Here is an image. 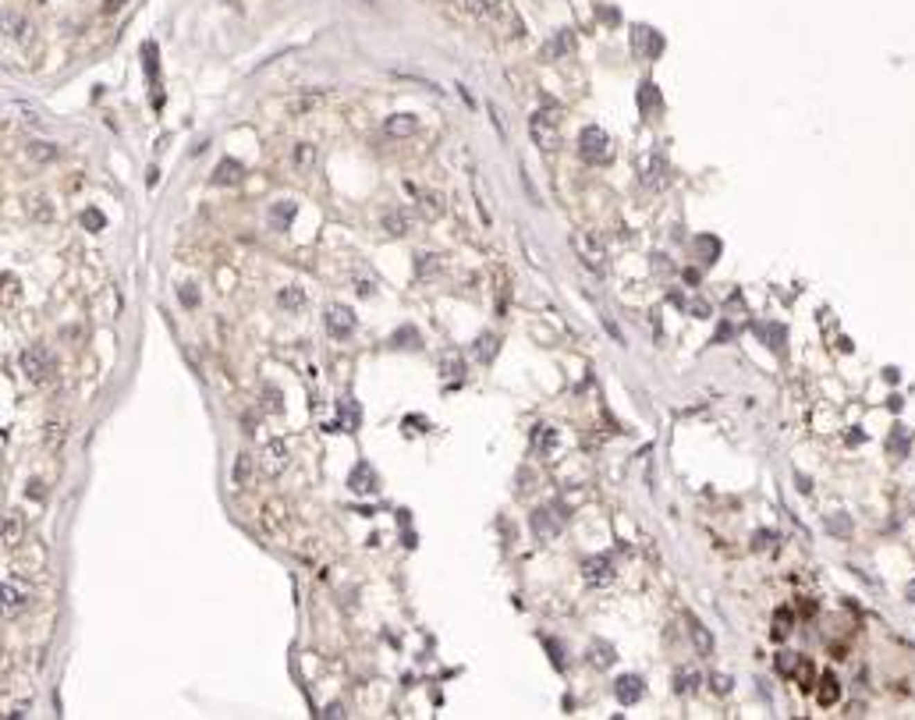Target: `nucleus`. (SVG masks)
Listing matches in <instances>:
<instances>
[{"label": "nucleus", "mask_w": 915, "mask_h": 720, "mask_svg": "<svg viewBox=\"0 0 915 720\" xmlns=\"http://www.w3.org/2000/svg\"><path fill=\"white\" fill-rule=\"evenodd\" d=\"M348 486H351L355 493H373V490H376L373 465H369V462H358V465H355V472L348 475Z\"/></svg>", "instance_id": "nucleus-14"}, {"label": "nucleus", "mask_w": 915, "mask_h": 720, "mask_svg": "<svg viewBox=\"0 0 915 720\" xmlns=\"http://www.w3.org/2000/svg\"><path fill=\"white\" fill-rule=\"evenodd\" d=\"M593 664H596V667H610V664H614V649H610V646L600 649V646H596V649H593Z\"/></svg>", "instance_id": "nucleus-30"}, {"label": "nucleus", "mask_w": 915, "mask_h": 720, "mask_svg": "<svg viewBox=\"0 0 915 720\" xmlns=\"http://www.w3.org/2000/svg\"><path fill=\"white\" fill-rule=\"evenodd\" d=\"M578 153H582V160H589V164H603L610 157V139H607V132L596 128V125L582 128V135H578Z\"/></svg>", "instance_id": "nucleus-4"}, {"label": "nucleus", "mask_w": 915, "mask_h": 720, "mask_svg": "<svg viewBox=\"0 0 915 720\" xmlns=\"http://www.w3.org/2000/svg\"><path fill=\"white\" fill-rule=\"evenodd\" d=\"M444 373L447 376H465V366H458L454 355H444Z\"/></svg>", "instance_id": "nucleus-33"}, {"label": "nucleus", "mask_w": 915, "mask_h": 720, "mask_svg": "<svg viewBox=\"0 0 915 720\" xmlns=\"http://www.w3.org/2000/svg\"><path fill=\"white\" fill-rule=\"evenodd\" d=\"M674 681H678V692L685 696V692H692V688L699 685V674H695V671H678Z\"/></svg>", "instance_id": "nucleus-29"}, {"label": "nucleus", "mask_w": 915, "mask_h": 720, "mask_svg": "<svg viewBox=\"0 0 915 720\" xmlns=\"http://www.w3.org/2000/svg\"><path fill=\"white\" fill-rule=\"evenodd\" d=\"M710 681H713V692H720V696H724V692H731V678H727V674H720V678L713 674Z\"/></svg>", "instance_id": "nucleus-36"}, {"label": "nucleus", "mask_w": 915, "mask_h": 720, "mask_svg": "<svg viewBox=\"0 0 915 720\" xmlns=\"http://www.w3.org/2000/svg\"><path fill=\"white\" fill-rule=\"evenodd\" d=\"M0 596H4V614H18L33 604L36 592H33V582L25 575H8L4 586H0Z\"/></svg>", "instance_id": "nucleus-2"}, {"label": "nucleus", "mask_w": 915, "mask_h": 720, "mask_svg": "<svg viewBox=\"0 0 915 720\" xmlns=\"http://www.w3.org/2000/svg\"><path fill=\"white\" fill-rule=\"evenodd\" d=\"M295 217V206L291 202H281V206H273L270 209V220H273V227H288V220Z\"/></svg>", "instance_id": "nucleus-25"}, {"label": "nucleus", "mask_w": 915, "mask_h": 720, "mask_svg": "<svg viewBox=\"0 0 915 720\" xmlns=\"http://www.w3.org/2000/svg\"><path fill=\"white\" fill-rule=\"evenodd\" d=\"M571 245H575V252L582 256V263L593 270V274H603V270H607V252H603V245L596 242L593 234H586V231H582V234H575V238H571Z\"/></svg>", "instance_id": "nucleus-6"}, {"label": "nucleus", "mask_w": 915, "mask_h": 720, "mask_svg": "<svg viewBox=\"0 0 915 720\" xmlns=\"http://www.w3.org/2000/svg\"><path fill=\"white\" fill-rule=\"evenodd\" d=\"M891 451H898V455H908V440H905V430H898V433L891 437Z\"/></svg>", "instance_id": "nucleus-34"}, {"label": "nucleus", "mask_w": 915, "mask_h": 720, "mask_svg": "<svg viewBox=\"0 0 915 720\" xmlns=\"http://www.w3.org/2000/svg\"><path fill=\"white\" fill-rule=\"evenodd\" d=\"M323 717H345V710H341L338 703H333V706H326V713H323Z\"/></svg>", "instance_id": "nucleus-39"}, {"label": "nucleus", "mask_w": 915, "mask_h": 720, "mask_svg": "<svg viewBox=\"0 0 915 720\" xmlns=\"http://www.w3.org/2000/svg\"><path fill=\"white\" fill-rule=\"evenodd\" d=\"M908 599H912V604H915V582H908Z\"/></svg>", "instance_id": "nucleus-40"}, {"label": "nucleus", "mask_w": 915, "mask_h": 720, "mask_svg": "<svg viewBox=\"0 0 915 720\" xmlns=\"http://www.w3.org/2000/svg\"><path fill=\"white\" fill-rule=\"evenodd\" d=\"M64 440H68V426L60 423V419H50V423L43 426V447L50 455H57L60 447H64Z\"/></svg>", "instance_id": "nucleus-15"}, {"label": "nucleus", "mask_w": 915, "mask_h": 720, "mask_svg": "<svg viewBox=\"0 0 915 720\" xmlns=\"http://www.w3.org/2000/svg\"><path fill=\"white\" fill-rule=\"evenodd\" d=\"M277 302H281L284 309H302V306H305V291L291 284V288H284V291L277 295Z\"/></svg>", "instance_id": "nucleus-23"}, {"label": "nucleus", "mask_w": 915, "mask_h": 720, "mask_svg": "<svg viewBox=\"0 0 915 720\" xmlns=\"http://www.w3.org/2000/svg\"><path fill=\"white\" fill-rule=\"evenodd\" d=\"M323 93H298L295 100H288V114L291 117H302V114H309L313 107H320Z\"/></svg>", "instance_id": "nucleus-19"}, {"label": "nucleus", "mask_w": 915, "mask_h": 720, "mask_svg": "<svg viewBox=\"0 0 915 720\" xmlns=\"http://www.w3.org/2000/svg\"><path fill=\"white\" fill-rule=\"evenodd\" d=\"M476 344H479L476 351H479V358H482V362H490V358L497 355V337H479Z\"/></svg>", "instance_id": "nucleus-28"}, {"label": "nucleus", "mask_w": 915, "mask_h": 720, "mask_svg": "<svg viewBox=\"0 0 915 720\" xmlns=\"http://www.w3.org/2000/svg\"><path fill=\"white\" fill-rule=\"evenodd\" d=\"M444 270V263H440V256H430V252H422L419 256V277L426 281V277H437Z\"/></svg>", "instance_id": "nucleus-22"}, {"label": "nucleus", "mask_w": 915, "mask_h": 720, "mask_svg": "<svg viewBox=\"0 0 915 720\" xmlns=\"http://www.w3.org/2000/svg\"><path fill=\"white\" fill-rule=\"evenodd\" d=\"M241 177V164L238 160H224V164H217V170H213V185H231V182H238Z\"/></svg>", "instance_id": "nucleus-20"}, {"label": "nucleus", "mask_w": 915, "mask_h": 720, "mask_svg": "<svg viewBox=\"0 0 915 720\" xmlns=\"http://www.w3.org/2000/svg\"><path fill=\"white\" fill-rule=\"evenodd\" d=\"M0 536H4V547L8 550H15V547H21V536H25V518H21V511H11L4 515V529H0Z\"/></svg>", "instance_id": "nucleus-10"}, {"label": "nucleus", "mask_w": 915, "mask_h": 720, "mask_svg": "<svg viewBox=\"0 0 915 720\" xmlns=\"http://www.w3.org/2000/svg\"><path fill=\"white\" fill-rule=\"evenodd\" d=\"M82 220H85V227H103V224H107L100 209H85V217H82Z\"/></svg>", "instance_id": "nucleus-35"}, {"label": "nucleus", "mask_w": 915, "mask_h": 720, "mask_svg": "<svg viewBox=\"0 0 915 720\" xmlns=\"http://www.w3.org/2000/svg\"><path fill=\"white\" fill-rule=\"evenodd\" d=\"M571 50H575V33H571V28H561V33L543 46V57H546V61H561V57H568Z\"/></svg>", "instance_id": "nucleus-11"}, {"label": "nucleus", "mask_w": 915, "mask_h": 720, "mask_svg": "<svg viewBox=\"0 0 915 720\" xmlns=\"http://www.w3.org/2000/svg\"><path fill=\"white\" fill-rule=\"evenodd\" d=\"M419 128V121L412 114H390L387 117V125H383V132L390 135V139H405V135H412Z\"/></svg>", "instance_id": "nucleus-16"}, {"label": "nucleus", "mask_w": 915, "mask_h": 720, "mask_svg": "<svg viewBox=\"0 0 915 720\" xmlns=\"http://www.w3.org/2000/svg\"><path fill=\"white\" fill-rule=\"evenodd\" d=\"M28 157H33V160H53L57 149L50 142H33V146H28Z\"/></svg>", "instance_id": "nucleus-26"}, {"label": "nucleus", "mask_w": 915, "mask_h": 720, "mask_svg": "<svg viewBox=\"0 0 915 720\" xmlns=\"http://www.w3.org/2000/svg\"><path fill=\"white\" fill-rule=\"evenodd\" d=\"M33 213H36L40 220H50V206H46V199H40V206H33Z\"/></svg>", "instance_id": "nucleus-37"}, {"label": "nucleus", "mask_w": 915, "mask_h": 720, "mask_svg": "<svg viewBox=\"0 0 915 720\" xmlns=\"http://www.w3.org/2000/svg\"><path fill=\"white\" fill-rule=\"evenodd\" d=\"M380 227H383L390 238H405V234L412 231V217L405 213V209H387L383 220H380Z\"/></svg>", "instance_id": "nucleus-13"}, {"label": "nucleus", "mask_w": 915, "mask_h": 720, "mask_svg": "<svg viewBox=\"0 0 915 720\" xmlns=\"http://www.w3.org/2000/svg\"><path fill=\"white\" fill-rule=\"evenodd\" d=\"M21 373L33 380V383L50 380V373H53V355H50L43 344H28V348L21 351Z\"/></svg>", "instance_id": "nucleus-3"}, {"label": "nucleus", "mask_w": 915, "mask_h": 720, "mask_svg": "<svg viewBox=\"0 0 915 720\" xmlns=\"http://www.w3.org/2000/svg\"><path fill=\"white\" fill-rule=\"evenodd\" d=\"M28 497H36V500H40V497H43V483H28Z\"/></svg>", "instance_id": "nucleus-38"}, {"label": "nucleus", "mask_w": 915, "mask_h": 720, "mask_svg": "<svg viewBox=\"0 0 915 720\" xmlns=\"http://www.w3.org/2000/svg\"><path fill=\"white\" fill-rule=\"evenodd\" d=\"M422 213L426 217H440L444 213V199L440 195H422Z\"/></svg>", "instance_id": "nucleus-27"}, {"label": "nucleus", "mask_w": 915, "mask_h": 720, "mask_svg": "<svg viewBox=\"0 0 915 720\" xmlns=\"http://www.w3.org/2000/svg\"><path fill=\"white\" fill-rule=\"evenodd\" d=\"M532 532H536V539H554L561 532V518H554L550 507H539L532 515Z\"/></svg>", "instance_id": "nucleus-12"}, {"label": "nucleus", "mask_w": 915, "mask_h": 720, "mask_svg": "<svg viewBox=\"0 0 915 720\" xmlns=\"http://www.w3.org/2000/svg\"><path fill=\"white\" fill-rule=\"evenodd\" d=\"M582 579H586V586H593V589L610 586V582H614V561L603 557V554L589 557V561L582 564Z\"/></svg>", "instance_id": "nucleus-7"}, {"label": "nucleus", "mask_w": 915, "mask_h": 720, "mask_svg": "<svg viewBox=\"0 0 915 720\" xmlns=\"http://www.w3.org/2000/svg\"><path fill=\"white\" fill-rule=\"evenodd\" d=\"M326 330L333 337H348L351 330H355V316H351V309H345V306H330L326 309Z\"/></svg>", "instance_id": "nucleus-9"}, {"label": "nucleus", "mask_w": 915, "mask_h": 720, "mask_svg": "<svg viewBox=\"0 0 915 720\" xmlns=\"http://www.w3.org/2000/svg\"><path fill=\"white\" fill-rule=\"evenodd\" d=\"M685 624H688V635H692V646H695V653L703 656V660H706V656H713V635H710V628H706L703 621H699L695 614H688V617H685Z\"/></svg>", "instance_id": "nucleus-8"}, {"label": "nucleus", "mask_w": 915, "mask_h": 720, "mask_svg": "<svg viewBox=\"0 0 915 720\" xmlns=\"http://www.w3.org/2000/svg\"><path fill=\"white\" fill-rule=\"evenodd\" d=\"M288 465H291V447H288L284 440H270V444L263 447V455L256 458V468H259L263 479H277Z\"/></svg>", "instance_id": "nucleus-1"}, {"label": "nucleus", "mask_w": 915, "mask_h": 720, "mask_svg": "<svg viewBox=\"0 0 915 720\" xmlns=\"http://www.w3.org/2000/svg\"><path fill=\"white\" fill-rule=\"evenodd\" d=\"M529 132H532V142L539 149H557L561 146V128H557V117L554 114H532V121H529Z\"/></svg>", "instance_id": "nucleus-5"}, {"label": "nucleus", "mask_w": 915, "mask_h": 720, "mask_svg": "<svg viewBox=\"0 0 915 720\" xmlns=\"http://www.w3.org/2000/svg\"><path fill=\"white\" fill-rule=\"evenodd\" d=\"M231 479H234V486H249V479H252V458H249V455H238V458H234Z\"/></svg>", "instance_id": "nucleus-21"}, {"label": "nucleus", "mask_w": 915, "mask_h": 720, "mask_svg": "<svg viewBox=\"0 0 915 720\" xmlns=\"http://www.w3.org/2000/svg\"><path fill=\"white\" fill-rule=\"evenodd\" d=\"M787 624H791V614H787V611H781V614H777V628H774V635H777V639H784V635L791 632Z\"/></svg>", "instance_id": "nucleus-32"}, {"label": "nucleus", "mask_w": 915, "mask_h": 720, "mask_svg": "<svg viewBox=\"0 0 915 720\" xmlns=\"http://www.w3.org/2000/svg\"><path fill=\"white\" fill-rule=\"evenodd\" d=\"M554 444H557V430L554 426H536V433H532V451L536 455H546V451H554Z\"/></svg>", "instance_id": "nucleus-18"}, {"label": "nucleus", "mask_w": 915, "mask_h": 720, "mask_svg": "<svg viewBox=\"0 0 915 720\" xmlns=\"http://www.w3.org/2000/svg\"><path fill=\"white\" fill-rule=\"evenodd\" d=\"M618 699H621L625 706H631V703L643 699V678H635V674L618 678Z\"/></svg>", "instance_id": "nucleus-17"}, {"label": "nucleus", "mask_w": 915, "mask_h": 720, "mask_svg": "<svg viewBox=\"0 0 915 720\" xmlns=\"http://www.w3.org/2000/svg\"><path fill=\"white\" fill-rule=\"evenodd\" d=\"M4 302H18V277L15 274H4Z\"/></svg>", "instance_id": "nucleus-31"}, {"label": "nucleus", "mask_w": 915, "mask_h": 720, "mask_svg": "<svg viewBox=\"0 0 915 720\" xmlns=\"http://www.w3.org/2000/svg\"><path fill=\"white\" fill-rule=\"evenodd\" d=\"M819 685H823V688H819V703H823V706L837 703V696H841V688H837V678H823Z\"/></svg>", "instance_id": "nucleus-24"}]
</instances>
